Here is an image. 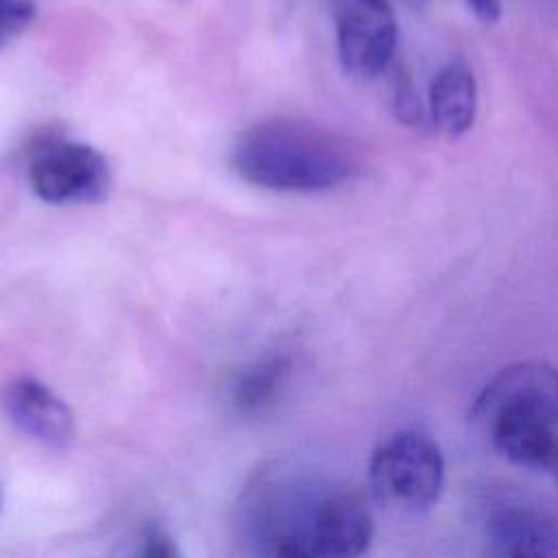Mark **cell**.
<instances>
[{"label":"cell","instance_id":"obj_7","mask_svg":"<svg viewBox=\"0 0 558 558\" xmlns=\"http://www.w3.org/2000/svg\"><path fill=\"white\" fill-rule=\"evenodd\" d=\"M495 449L512 464L547 475L558 484V425L521 412H506L488 425Z\"/></svg>","mask_w":558,"mask_h":558},{"label":"cell","instance_id":"obj_16","mask_svg":"<svg viewBox=\"0 0 558 558\" xmlns=\"http://www.w3.org/2000/svg\"><path fill=\"white\" fill-rule=\"evenodd\" d=\"M270 558H314L312 549L307 547V543H301V541H281L275 551L270 554Z\"/></svg>","mask_w":558,"mask_h":558},{"label":"cell","instance_id":"obj_17","mask_svg":"<svg viewBox=\"0 0 558 558\" xmlns=\"http://www.w3.org/2000/svg\"><path fill=\"white\" fill-rule=\"evenodd\" d=\"M408 7H412V9H421L427 0H403Z\"/></svg>","mask_w":558,"mask_h":558},{"label":"cell","instance_id":"obj_5","mask_svg":"<svg viewBox=\"0 0 558 558\" xmlns=\"http://www.w3.org/2000/svg\"><path fill=\"white\" fill-rule=\"evenodd\" d=\"M506 412L532 414L558 425V368L538 360L501 368L477 395L471 418L486 427Z\"/></svg>","mask_w":558,"mask_h":558},{"label":"cell","instance_id":"obj_12","mask_svg":"<svg viewBox=\"0 0 558 558\" xmlns=\"http://www.w3.org/2000/svg\"><path fill=\"white\" fill-rule=\"evenodd\" d=\"M390 107L399 122L403 124H416L423 118L421 100L416 94V87L412 83V76L403 65H397L392 70V83H390Z\"/></svg>","mask_w":558,"mask_h":558},{"label":"cell","instance_id":"obj_13","mask_svg":"<svg viewBox=\"0 0 558 558\" xmlns=\"http://www.w3.org/2000/svg\"><path fill=\"white\" fill-rule=\"evenodd\" d=\"M33 0H0V50L13 44L35 20Z\"/></svg>","mask_w":558,"mask_h":558},{"label":"cell","instance_id":"obj_9","mask_svg":"<svg viewBox=\"0 0 558 558\" xmlns=\"http://www.w3.org/2000/svg\"><path fill=\"white\" fill-rule=\"evenodd\" d=\"M429 113L436 129L451 140L471 131L477 116V81L464 61H451L434 76Z\"/></svg>","mask_w":558,"mask_h":558},{"label":"cell","instance_id":"obj_6","mask_svg":"<svg viewBox=\"0 0 558 558\" xmlns=\"http://www.w3.org/2000/svg\"><path fill=\"white\" fill-rule=\"evenodd\" d=\"M0 405L9 423L37 445L63 451L72 445L76 425L70 405L44 381L20 375L4 384Z\"/></svg>","mask_w":558,"mask_h":558},{"label":"cell","instance_id":"obj_14","mask_svg":"<svg viewBox=\"0 0 558 558\" xmlns=\"http://www.w3.org/2000/svg\"><path fill=\"white\" fill-rule=\"evenodd\" d=\"M140 558H181V549L168 532L150 530V534L144 541Z\"/></svg>","mask_w":558,"mask_h":558},{"label":"cell","instance_id":"obj_1","mask_svg":"<svg viewBox=\"0 0 558 558\" xmlns=\"http://www.w3.org/2000/svg\"><path fill=\"white\" fill-rule=\"evenodd\" d=\"M233 172L275 192H325L349 181L357 168L353 144L310 120L266 118L244 129L231 146Z\"/></svg>","mask_w":558,"mask_h":558},{"label":"cell","instance_id":"obj_18","mask_svg":"<svg viewBox=\"0 0 558 558\" xmlns=\"http://www.w3.org/2000/svg\"><path fill=\"white\" fill-rule=\"evenodd\" d=\"M0 506H2V497H0Z\"/></svg>","mask_w":558,"mask_h":558},{"label":"cell","instance_id":"obj_11","mask_svg":"<svg viewBox=\"0 0 558 558\" xmlns=\"http://www.w3.org/2000/svg\"><path fill=\"white\" fill-rule=\"evenodd\" d=\"M501 534L508 541V558H558V525L538 519H506Z\"/></svg>","mask_w":558,"mask_h":558},{"label":"cell","instance_id":"obj_10","mask_svg":"<svg viewBox=\"0 0 558 558\" xmlns=\"http://www.w3.org/2000/svg\"><path fill=\"white\" fill-rule=\"evenodd\" d=\"M290 371V362L283 355H268L248 366L235 384V405L244 412H257L266 408L281 390Z\"/></svg>","mask_w":558,"mask_h":558},{"label":"cell","instance_id":"obj_8","mask_svg":"<svg viewBox=\"0 0 558 558\" xmlns=\"http://www.w3.org/2000/svg\"><path fill=\"white\" fill-rule=\"evenodd\" d=\"M373 517L355 495H336L316 512L307 541L314 558H362L373 541Z\"/></svg>","mask_w":558,"mask_h":558},{"label":"cell","instance_id":"obj_3","mask_svg":"<svg viewBox=\"0 0 558 558\" xmlns=\"http://www.w3.org/2000/svg\"><path fill=\"white\" fill-rule=\"evenodd\" d=\"M26 177L35 196L50 205L96 203L111 183L107 159L94 146L59 135L33 142Z\"/></svg>","mask_w":558,"mask_h":558},{"label":"cell","instance_id":"obj_15","mask_svg":"<svg viewBox=\"0 0 558 558\" xmlns=\"http://www.w3.org/2000/svg\"><path fill=\"white\" fill-rule=\"evenodd\" d=\"M473 15L484 24H497L501 17V0H464Z\"/></svg>","mask_w":558,"mask_h":558},{"label":"cell","instance_id":"obj_4","mask_svg":"<svg viewBox=\"0 0 558 558\" xmlns=\"http://www.w3.org/2000/svg\"><path fill=\"white\" fill-rule=\"evenodd\" d=\"M399 41L390 0H336L338 61L355 78H373L392 65Z\"/></svg>","mask_w":558,"mask_h":558},{"label":"cell","instance_id":"obj_2","mask_svg":"<svg viewBox=\"0 0 558 558\" xmlns=\"http://www.w3.org/2000/svg\"><path fill=\"white\" fill-rule=\"evenodd\" d=\"M442 482V451L429 434L418 429L395 434L373 451L368 462L373 499L395 514H425L438 501Z\"/></svg>","mask_w":558,"mask_h":558}]
</instances>
